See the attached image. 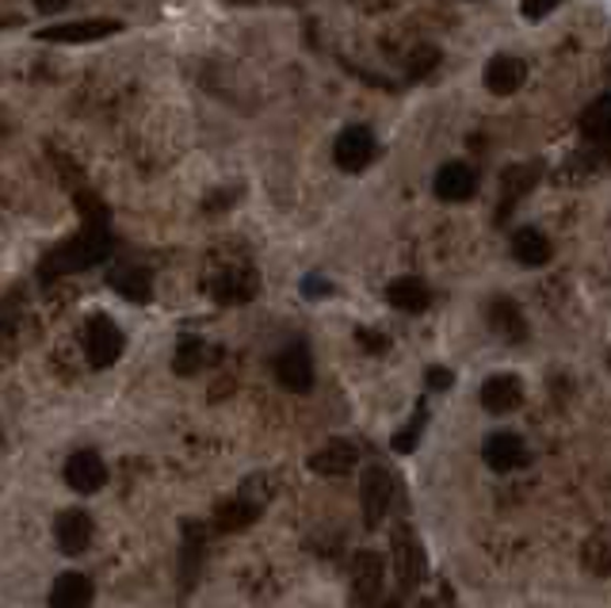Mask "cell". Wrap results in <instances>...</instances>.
<instances>
[{"mask_svg":"<svg viewBox=\"0 0 611 608\" xmlns=\"http://www.w3.org/2000/svg\"><path fill=\"white\" fill-rule=\"evenodd\" d=\"M108 253H111L108 226H85L77 237H69L66 245H58V250L43 261V279L66 276V272H80V268H88V264L103 261Z\"/></svg>","mask_w":611,"mask_h":608,"instance_id":"cell-1","label":"cell"},{"mask_svg":"<svg viewBox=\"0 0 611 608\" xmlns=\"http://www.w3.org/2000/svg\"><path fill=\"white\" fill-rule=\"evenodd\" d=\"M85 356L92 367H111L123 356V333L108 314H92L85 322Z\"/></svg>","mask_w":611,"mask_h":608,"instance_id":"cell-2","label":"cell"},{"mask_svg":"<svg viewBox=\"0 0 611 608\" xmlns=\"http://www.w3.org/2000/svg\"><path fill=\"white\" fill-rule=\"evenodd\" d=\"M390 501H393V478L382 463L364 471L359 478V506H364V521L367 528H379L382 517L390 513Z\"/></svg>","mask_w":611,"mask_h":608,"instance_id":"cell-3","label":"cell"},{"mask_svg":"<svg viewBox=\"0 0 611 608\" xmlns=\"http://www.w3.org/2000/svg\"><path fill=\"white\" fill-rule=\"evenodd\" d=\"M382 582H386V563L379 551H359L352 559V601L359 608L379 605L382 597Z\"/></svg>","mask_w":611,"mask_h":608,"instance_id":"cell-4","label":"cell"},{"mask_svg":"<svg viewBox=\"0 0 611 608\" xmlns=\"http://www.w3.org/2000/svg\"><path fill=\"white\" fill-rule=\"evenodd\" d=\"M424 551H421V540L413 535V528L401 524L398 532H393V574H398V586L406 589V594H413L416 586H421L424 578Z\"/></svg>","mask_w":611,"mask_h":608,"instance_id":"cell-5","label":"cell"},{"mask_svg":"<svg viewBox=\"0 0 611 608\" xmlns=\"http://www.w3.org/2000/svg\"><path fill=\"white\" fill-rule=\"evenodd\" d=\"M123 31V20H74V23H54V27L38 31V43H100V38H111Z\"/></svg>","mask_w":611,"mask_h":608,"instance_id":"cell-6","label":"cell"},{"mask_svg":"<svg viewBox=\"0 0 611 608\" xmlns=\"http://www.w3.org/2000/svg\"><path fill=\"white\" fill-rule=\"evenodd\" d=\"M375 157V134L371 126H348V131L336 134V146H333V162L336 169L344 173H364Z\"/></svg>","mask_w":611,"mask_h":608,"instance_id":"cell-7","label":"cell"},{"mask_svg":"<svg viewBox=\"0 0 611 608\" xmlns=\"http://www.w3.org/2000/svg\"><path fill=\"white\" fill-rule=\"evenodd\" d=\"M256 291H260V276H256L253 268H245V264L219 272V276L211 279L214 302H226V307H237V302L256 299Z\"/></svg>","mask_w":611,"mask_h":608,"instance_id":"cell-8","label":"cell"},{"mask_svg":"<svg viewBox=\"0 0 611 608\" xmlns=\"http://www.w3.org/2000/svg\"><path fill=\"white\" fill-rule=\"evenodd\" d=\"M276 379L284 383L287 390H295V395H306V390L313 387L310 349H306V345H287L284 352H279V356H276Z\"/></svg>","mask_w":611,"mask_h":608,"instance_id":"cell-9","label":"cell"},{"mask_svg":"<svg viewBox=\"0 0 611 608\" xmlns=\"http://www.w3.org/2000/svg\"><path fill=\"white\" fill-rule=\"evenodd\" d=\"M481 460H486L497 475H509V471H520L527 463V444L516 433H493L481 444Z\"/></svg>","mask_w":611,"mask_h":608,"instance_id":"cell-10","label":"cell"},{"mask_svg":"<svg viewBox=\"0 0 611 608\" xmlns=\"http://www.w3.org/2000/svg\"><path fill=\"white\" fill-rule=\"evenodd\" d=\"M54 543L66 555H80L92 543V517L85 509H62L58 521H54Z\"/></svg>","mask_w":611,"mask_h":608,"instance_id":"cell-11","label":"cell"},{"mask_svg":"<svg viewBox=\"0 0 611 608\" xmlns=\"http://www.w3.org/2000/svg\"><path fill=\"white\" fill-rule=\"evenodd\" d=\"M520 402H524V383H520V375H489L486 383H481V406H486L489 413H512L520 410Z\"/></svg>","mask_w":611,"mask_h":608,"instance_id":"cell-12","label":"cell"},{"mask_svg":"<svg viewBox=\"0 0 611 608\" xmlns=\"http://www.w3.org/2000/svg\"><path fill=\"white\" fill-rule=\"evenodd\" d=\"M527 81V66L512 54H497V58L486 62V74H481V85L493 96H512L520 92V85Z\"/></svg>","mask_w":611,"mask_h":608,"instance_id":"cell-13","label":"cell"},{"mask_svg":"<svg viewBox=\"0 0 611 608\" xmlns=\"http://www.w3.org/2000/svg\"><path fill=\"white\" fill-rule=\"evenodd\" d=\"M538 176H543V165L538 162H524V165H512V169H504L501 176V211H497V219H509L512 207L520 203V199L527 196V191L538 184Z\"/></svg>","mask_w":611,"mask_h":608,"instance_id":"cell-14","label":"cell"},{"mask_svg":"<svg viewBox=\"0 0 611 608\" xmlns=\"http://www.w3.org/2000/svg\"><path fill=\"white\" fill-rule=\"evenodd\" d=\"M66 483H69V490H77V494H96L108 483V467H103L100 455L85 447V452H74L66 460Z\"/></svg>","mask_w":611,"mask_h":608,"instance_id":"cell-15","label":"cell"},{"mask_svg":"<svg viewBox=\"0 0 611 608\" xmlns=\"http://www.w3.org/2000/svg\"><path fill=\"white\" fill-rule=\"evenodd\" d=\"M432 188H436V196L444 199V203H466V199L478 191V173H474L466 162H452L436 173Z\"/></svg>","mask_w":611,"mask_h":608,"instance_id":"cell-16","label":"cell"},{"mask_svg":"<svg viewBox=\"0 0 611 608\" xmlns=\"http://www.w3.org/2000/svg\"><path fill=\"white\" fill-rule=\"evenodd\" d=\"M356 463H359V447L352 440H329V444H321L310 455V467L318 475H348Z\"/></svg>","mask_w":611,"mask_h":608,"instance_id":"cell-17","label":"cell"},{"mask_svg":"<svg viewBox=\"0 0 611 608\" xmlns=\"http://www.w3.org/2000/svg\"><path fill=\"white\" fill-rule=\"evenodd\" d=\"M386 302L398 307L401 314H421V310H429L432 295H429V284H421L416 276H398L386 287Z\"/></svg>","mask_w":611,"mask_h":608,"instance_id":"cell-18","label":"cell"},{"mask_svg":"<svg viewBox=\"0 0 611 608\" xmlns=\"http://www.w3.org/2000/svg\"><path fill=\"white\" fill-rule=\"evenodd\" d=\"M486 318L504 341H512V345H520V341L527 338V318L520 314V307L512 299H493L486 310Z\"/></svg>","mask_w":611,"mask_h":608,"instance_id":"cell-19","label":"cell"},{"mask_svg":"<svg viewBox=\"0 0 611 608\" xmlns=\"http://www.w3.org/2000/svg\"><path fill=\"white\" fill-rule=\"evenodd\" d=\"M92 597H96L92 582H88L85 574L69 571V574H62V578L54 582L51 608H88V605H92Z\"/></svg>","mask_w":611,"mask_h":608,"instance_id":"cell-20","label":"cell"},{"mask_svg":"<svg viewBox=\"0 0 611 608\" xmlns=\"http://www.w3.org/2000/svg\"><path fill=\"white\" fill-rule=\"evenodd\" d=\"M512 257H516L524 268H543L551 261V237L535 226H524L512 234Z\"/></svg>","mask_w":611,"mask_h":608,"instance_id":"cell-21","label":"cell"},{"mask_svg":"<svg viewBox=\"0 0 611 608\" xmlns=\"http://www.w3.org/2000/svg\"><path fill=\"white\" fill-rule=\"evenodd\" d=\"M581 139L589 142H611V92L597 96L581 115Z\"/></svg>","mask_w":611,"mask_h":608,"instance_id":"cell-22","label":"cell"},{"mask_svg":"<svg viewBox=\"0 0 611 608\" xmlns=\"http://www.w3.org/2000/svg\"><path fill=\"white\" fill-rule=\"evenodd\" d=\"M111 287L131 302H149L153 299V279L146 268H119L111 272Z\"/></svg>","mask_w":611,"mask_h":608,"instance_id":"cell-23","label":"cell"},{"mask_svg":"<svg viewBox=\"0 0 611 608\" xmlns=\"http://www.w3.org/2000/svg\"><path fill=\"white\" fill-rule=\"evenodd\" d=\"M260 517V509L253 506V501H222L219 509H214V528L219 532H241V528H248Z\"/></svg>","mask_w":611,"mask_h":608,"instance_id":"cell-24","label":"cell"},{"mask_svg":"<svg viewBox=\"0 0 611 608\" xmlns=\"http://www.w3.org/2000/svg\"><path fill=\"white\" fill-rule=\"evenodd\" d=\"M581 563H585V571H592L597 578H608L611 574V540L608 535L597 532L581 543Z\"/></svg>","mask_w":611,"mask_h":608,"instance_id":"cell-25","label":"cell"},{"mask_svg":"<svg viewBox=\"0 0 611 608\" xmlns=\"http://www.w3.org/2000/svg\"><path fill=\"white\" fill-rule=\"evenodd\" d=\"M203 364H207V345H203V341H199V338H180V341H176V360H173L176 375H196Z\"/></svg>","mask_w":611,"mask_h":608,"instance_id":"cell-26","label":"cell"},{"mask_svg":"<svg viewBox=\"0 0 611 608\" xmlns=\"http://www.w3.org/2000/svg\"><path fill=\"white\" fill-rule=\"evenodd\" d=\"M440 58H444V54H440V46H436V43H421L413 54H409V62H406L409 77H413V81H421V77H429L432 69L440 66Z\"/></svg>","mask_w":611,"mask_h":608,"instance_id":"cell-27","label":"cell"},{"mask_svg":"<svg viewBox=\"0 0 611 608\" xmlns=\"http://www.w3.org/2000/svg\"><path fill=\"white\" fill-rule=\"evenodd\" d=\"M77 211L85 214V226H108V207L96 191L77 188Z\"/></svg>","mask_w":611,"mask_h":608,"instance_id":"cell-28","label":"cell"},{"mask_svg":"<svg viewBox=\"0 0 611 608\" xmlns=\"http://www.w3.org/2000/svg\"><path fill=\"white\" fill-rule=\"evenodd\" d=\"M424 421H429V410H424V402H416V410H413V421H409L401 433H393V452H413L416 447V436H421V429H424Z\"/></svg>","mask_w":611,"mask_h":608,"instance_id":"cell-29","label":"cell"},{"mask_svg":"<svg viewBox=\"0 0 611 608\" xmlns=\"http://www.w3.org/2000/svg\"><path fill=\"white\" fill-rule=\"evenodd\" d=\"M558 4L562 0H520V12H524L527 20H543V15H551Z\"/></svg>","mask_w":611,"mask_h":608,"instance_id":"cell-30","label":"cell"},{"mask_svg":"<svg viewBox=\"0 0 611 608\" xmlns=\"http://www.w3.org/2000/svg\"><path fill=\"white\" fill-rule=\"evenodd\" d=\"M233 199H237V191H233V188H222V191H214V196H207L203 211H226Z\"/></svg>","mask_w":611,"mask_h":608,"instance_id":"cell-31","label":"cell"},{"mask_svg":"<svg viewBox=\"0 0 611 608\" xmlns=\"http://www.w3.org/2000/svg\"><path fill=\"white\" fill-rule=\"evenodd\" d=\"M424 383H429L432 390H447L452 387V372H447V367H429V372H424Z\"/></svg>","mask_w":611,"mask_h":608,"instance_id":"cell-32","label":"cell"},{"mask_svg":"<svg viewBox=\"0 0 611 608\" xmlns=\"http://www.w3.org/2000/svg\"><path fill=\"white\" fill-rule=\"evenodd\" d=\"M356 341H359V345H364L367 352H386V338H382V333H375V330H359Z\"/></svg>","mask_w":611,"mask_h":608,"instance_id":"cell-33","label":"cell"},{"mask_svg":"<svg viewBox=\"0 0 611 608\" xmlns=\"http://www.w3.org/2000/svg\"><path fill=\"white\" fill-rule=\"evenodd\" d=\"M302 295H310V299H325L329 295V284L321 276H306L302 279Z\"/></svg>","mask_w":611,"mask_h":608,"instance_id":"cell-34","label":"cell"},{"mask_svg":"<svg viewBox=\"0 0 611 608\" xmlns=\"http://www.w3.org/2000/svg\"><path fill=\"white\" fill-rule=\"evenodd\" d=\"M66 4H69V0H35L38 12H62Z\"/></svg>","mask_w":611,"mask_h":608,"instance_id":"cell-35","label":"cell"},{"mask_svg":"<svg viewBox=\"0 0 611 608\" xmlns=\"http://www.w3.org/2000/svg\"><path fill=\"white\" fill-rule=\"evenodd\" d=\"M604 77H608V81H611V46H608V51H604Z\"/></svg>","mask_w":611,"mask_h":608,"instance_id":"cell-36","label":"cell"},{"mask_svg":"<svg viewBox=\"0 0 611 608\" xmlns=\"http://www.w3.org/2000/svg\"><path fill=\"white\" fill-rule=\"evenodd\" d=\"M230 8H248V4H256V0H226Z\"/></svg>","mask_w":611,"mask_h":608,"instance_id":"cell-37","label":"cell"},{"mask_svg":"<svg viewBox=\"0 0 611 608\" xmlns=\"http://www.w3.org/2000/svg\"><path fill=\"white\" fill-rule=\"evenodd\" d=\"M608 364H611V352H608Z\"/></svg>","mask_w":611,"mask_h":608,"instance_id":"cell-38","label":"cell"}]
</instances>
